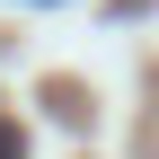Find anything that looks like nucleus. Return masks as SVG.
<instances>
[{"label":"nucleus","instance_id":"obj_1","mask_svg":"<svg viewBox=\"0 0 159 159\" xmlns=\"http://www.w3.org/2000/svg\"><path fill=\"white\" fill-rule=\"evenodd\" d=\"M0 159H27V133H18V115H0Z\"/></svg>","mask_w":159,"mask_h":159}]
</instances>
